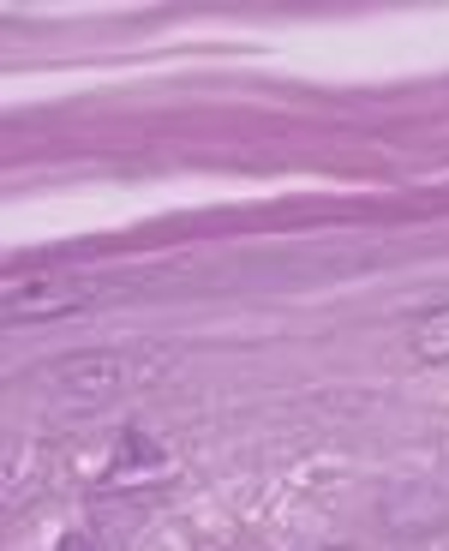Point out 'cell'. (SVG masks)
Listing matches in <instances>:
<instances>
[{
  "mask_svg": "<svg viewBox=\"0 0 449 551\" xmlns=\"http://www.w3.org/2000/svg\"><path fill=\"white\" fill-rule=\"evenodd\" d=\"M132 378H138V354H120V348L72 354V360H60V366L48 372V384H54V396H60L66 408H102V402H114Z\"/></svg>",
  "mask_w": 449,
  "mask_h": 551,
  "instance_id": "1",
  "label": "cell"
},
{
  "mask_svg": "<svg viewBox=\"0 0 449 551\" xmlns=\"http://www.w3.org/2000/svg\"><path fill=\"white\" fill-rule=\"evenodd\" d=\"M54 551H96V540H90L84 528H72V534H60V540H54Z\"/></svg>",
  "mask_w": 449,
  "mask_h": 551,
  "instance_id": "4",
  "label": "cell"
},
{
  "mask_svg": "<svg viewBox=\"0 0 449 551\" xmlns=\"http://www.w3.org/2000/svg\"><path fill=\"white\" fill-rule=\"evenodd\" d=\"M408 348H414V360H420V366H449V306L426 312V318L414 324Z\"/></svg>",
  "mask_w": 449,
  "mask_h": 551,
  "instance_id": "3",
  "label": "cell"
},
{
  "mask_svg": "<svg viewBox=\"0 0 449 551\" xmlns=\"http://www.w3.org/2000/svg\"><path fill=\"white\" fill-rule=\"evenodd\" d=\"M96 294H102V282H90V276H12L6 282V318L12 324L66 318V312H84Z\"/></svg>",
  "mask_w": 449,
  "mask_h": 551,
  "instance_id": "2",
  "label": "cell"
}]
</instances>
